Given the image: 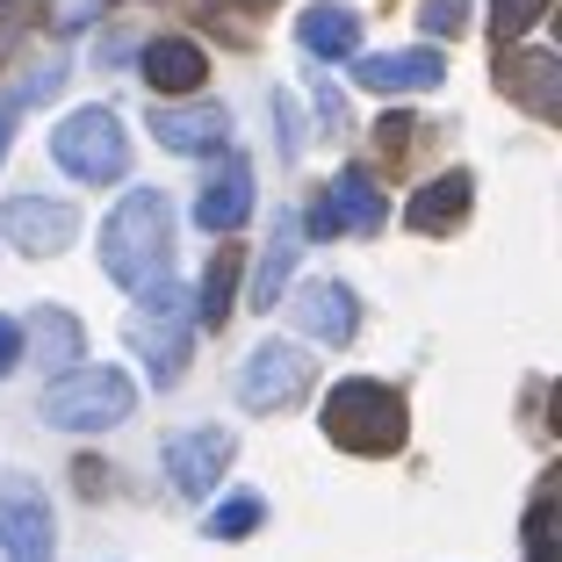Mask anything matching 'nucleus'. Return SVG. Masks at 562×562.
Masks as SVG:
<instances>
[{"label": "nucleus", "instance_id": "1", "mask_svg": "<svg viewBox=\"0 0 562 562\" xmlns=\"http://www.w3.org/2000/svg\"><path fill=\"white\" fill-rule=\"evenodd\" d=\"M166 260H173V210H166L159 188H137L101 224V274L116 289H145V281L166 274Z\"/></svg>", "mask_w": 562, "mask_h": 562}, {"label": "nucleus", "instance_id": "2", "mask_svg": "<svg viewBox=\"0 0 562 562\" xmlns=\"http://www.w3.org/2000/svg\"><path fill=\"white\" fill-rule=\"evenodd\" d=\"M123 339H131V353L159 382H181L188 339H195V296H188L181 281H166V274L145 281V289H137V311L123 317Z\"/></svg>", "mask_w": 562, "mask_h": 562}, {"label": "nucleus", "instance_id": "3", "mask_svg": "<svg viewBox=\"0 0 562 562\" xmlns=\"http://www.w3.org/2000/svg\"><path fill=\"white\" fill-rule=\"evenodd\" d=\"M404 432H412V412L390 382H331L325 397V440L347 447V454H397Z\"/></svg>", "mask_w": 562, "mask_h": 562}, {"label": "nucleus", "instance_id": "4", "mask_svg": "<svg viewBox=\"0 0 562 562\" xmlns=\"http://www.w3.org/2000/svg\"><path fill=\"white\" fill-rule=\"evenodd\" d=\"M137 404L131 375H116V368H80L72 361L66 375L44 390V418L50 426H66V432H101V426H123Z\"/></svg>", "mask_w": 562, "mask_h": 562}, {"label": "nucleus", "instance_id": "5", "mask_svg": "<svg viewBox=\"0 0 562 562\" xmlns=\"http://www.w3.org/2000/svg\"><path fill=\"white\" fill-rule=\"evenodd\" d=\"M50 159L66 166L72 181L101 188V181H123L131 173V137H123V123L109 109H80V116H66L50 131Z\"/></svg>", "mask_w": 562, "mask_h": 562}, {"label": "nucleus", "instance_id": "6", "mask_svg": "<svg viewBox=\"0 0 562 562\" xmlns=\"http://www.w3.org/2000/svg\"><path fill=\"white\" fill-rule=\"evenodd\" d=\"M311 353L289 347V339H260V347L246 353V368H238V404L246 412H296L303 397H311Z\"/></svg>", "mask_w": 562, "mask_h": 562}, {"label": "nucleus", "instance_id": "7", "mask_svg": "<svg viewBox=\"0 0 562 562\" xmlns=\"http://www.w3.org/2000/svg\"><path fill=\"white\" fill-rule=\"evenodd\" d=\"M0 232H8V246L30 252V260H50V252H66L72 238H80V210L58 195H15L8 210H0Z\"/></svg>", "mask_w": 562, "mask_h": 562}, {"label": "nucleus", "instance_id": "8", "mask_svg": "<svg viewBox=\"0 0 562 562\" xmlns=\"http://www.w3.org/2000/svg\"><path fill=\"white\" fill-rule=\"evenodd\" d=\"M497 87L527 109V116L555 123L562 116V58L555 50H519V44H497Z\"/></svg>", "mask_w": 562, "mask_h": 562}, {"label": "nucleus", "instance_id": "9", "mask_svg": "<svg viewBox=\"0 0 562 562\" xmlns=\"http://www.w3.org/2000/svg\"><path fill=\"white\" fill-rule=\"evenodd\" d=\"M232 454H238V440L224 426H195V432H181V440H166V476H173L181 497H210L216 476L232 469Z\"/></svg>", "mask_w": 562, "mask_h": 562}, {"label": "nucleus", "instance_id": "10", "mask_svg": "<svg viewBox=\"0 0 562 562\" xmlns=\"http://www.w3.org/2000/svg\"><path fill=\"white\" fill-rule=\"evenodd\" d=\"M289 325L325 339V347H353V331H361V303H353L347 281H303L296 296H289Z\"/></svg>", "mask_w": 562, "mask_h": 562}, {"label": "nucleus", "instance_id": "11", "mask_svg": "<svg viewBox=\"0 0 562 562\" xmlns=\"http://www.w3.org/2000/svg\"><path fill=\"white\" fill-rule=\"evenodd\" d=\"M246 216H252V159L246 151H224V166H216L210 181H202V195H195V224L210 238H232Z\"/></svg>", "mask_w": 562, "mask_h": 562}, {"label": "nucleus", "instance_id": "12", "mask_svg": "<svg viewBox=\"0 0 562 562\" xmlns=\"http://www.w3.org/2000/svg\"><path fill=\"white\" fill-rule=\"evenodd\" d=\"M0 548L8 562H50V505L36 483H0Z\"/></svg>", "mask_w": 562, "mask_h": 562}, {"label": "nucleus", "instance_id": "13", "mask_svg": "<svg viewBox=\"0 0 562 562\" xmlns=\"http://www.w3.org/2000/svg\"><path fill=\"white\" fill-rule=\"evenodd\" d=\"M440 80H447V58L432 44H418V50H382V58H361V66H353V87H368V94H382V101L426 94V87H440Z\"/></svg>", "mask_w": 562, "mask_h": 562}, {"label": "nucleus", "instance_id": "14", "mask_svg": "<svg viewBox=\"0 0 562 562\" xmlns=\"http://www.w3.org/2000/svg\"><path fill=\"white\" fill-rule=\"evenodd\" d=\"M469 202H476V181L454 166V173L426 181L412 202H404V224H412L418 238H447V232H462V224H469Z\"/></svg>", "mask_w": 562, "mask_h": 562}, {"label": "nucleus", "instance_id": "15", "mask_svg": "<svg viewBox=\"0 0 562 562\" xmlns=\"http://www.w3.org/2000/svg\"><path fill=\"white\" fill-rule=\"evenodd\" d=\"M151 137H159L166 151L202 159V151H216L232 137V116H224V109H159V101H151Z\"/></svg>", "mask_w": 562, "mask_h": 562}, {"label": "nucleus", "instance_id": "16", "mask_svg": "<svg viewBox=\"0 0 562 562\" xmlns=\"http://www.w3.org/2000/svg\"><path fill=\"white\" fill-rule=\"evenodd\" d=\"M145 80L159 87V94H195V87L210 80V58H202V44H188V36H151L145 44Z\"/></svg>", "mask_w": 562, "mask_h": 562}, {"label": "nucleus", "instance_id": "17", "mask_svg": "<svg viewBox=\"0 0 562 562\" xmlns=\"http://www.w3.org/2000/svg\"><path fill=\"white\" fill-rule=\"evenodd\" d=\"M331 210H339V224H347V232H382V224H390V202H382V188L368 181V166H347V173H331Z\"/></svg>", "mask_w": 562, "mask_h": 562}, {"label": "nucleus", "instance_id": "18", "mask_svg": "<svg viewBox=\"0 0 562 562\" xmlns=\"http://www.w3.org/2000/svg\"><path fill=\"white\" fill-rule=\"evenodd\" d=\"M238 274H246V252H238V246H216V260L202 267L195 325H210V331H224V325H232V303H238Z\"/></svg>", "mask_w": 562, "mask_h": 562}, {"label": "nucleus", "instance_id": "19", "mask_svg": "<svg viewBox=\"0 0 562 562\" xmlns=\"http://www.w3.org/2000/svg\"><path fill=\"white\" fill-rule=\"evenodd\" d=\"M296 36H303L311 58H353V50H361V15L339 8V0H325V8H311V15L296 22Z\"/></svg>", "mask_w": 562, "mask_h": 562}, {"label": "nucleus", "instance_id": "20", "mask_svg": "<svg viewBox=\"0 0 562 562\" xmlns=\"http://www.w3.org/2000/svg\"><path fill=\"white\" fill-rule=\"evenodd\" d=\"M289 274H296V224L281 216L274 238H267V252H260V281H252V303H260V311H274V296L289 289Z\"/></svg>", "mask_w": 562, "mask_h": 562}, {"label": "nucleus", "instance_id": "21", "mask_svg": "<svg viewBox=\"0 0 562 562\" xmlns=\"http://www.w3.org/2000/svg\"><path fill=\"white\" fill-rule=\"evenodd\" d=\"M36 361H44V375H66L80 361V317L72 311H36Z\"/></svg>", "mask_w": 562, "mask_h": 562}, {"label": "nucleus", "instance_id": "22", "mask_svg": "<svg viewBox=\"0 0 562 562\" xmlns=\"http://www.w3.org/2000/svg\"><path fill=\"white\" fill-rule=\"evenodd\" d=\"M58 87H66V58H44V72H30V80H22L15 94L0 101V159H8V137H15L22 109H36V101H50Z\"/></svg>", "mask_w": 562, "mask_h": 562}, {"label": "nucleus", "instance_id": "23", "mask_svg": "<svg viewBox=\"0 0 562 562\" xmlns=\"http://www.w3.org/2000/svg\"><path fill=\"white\" fill-rule=\"evenodd\" d=\"M260 519H267L260 497H224V505L210 513V541H246V533L260 527Z\"/></svg>", "mask_w": 562, "mask_h": 562}, {"label": "nucleus", "instance_id": "24", "mask_svg": "<svg viewBox=\"0 0 562 562\" xmlns=\"http://www.w3.org/2000/svg\"><path fill=\"white\" fill-rule=\"evenodd\" d=\"M541 15H548V0H491V36L497 44H519Z\"/></svg>", "mask_w": 562, "mask_h": 562}, {"label": "nucleus", "instance_id": "25", "mask_svg": "<svg viewBox=\"0 0 562 562\" xmlns=\"http://www.w3.org/2000/svg\"><path fill=\"white\" fill-rule=\"evenodd\" d=\"M44 22V0H0V66H8V50Z\"/></svg>", "mask_w": 562, "mask_h": 562}, {"label": "nucleus", "instance_id": "26", "mask_svg": "<svg viewBox=\"0 0 562 562\" xmlns=\"http://www.w3.org/2000/svg\"><path fill=\"white\" fill-rule=\"evenodd\" d=\"M375 159L382 166H404V159H412V116H382L375 123Z\"/></svg>", "mask_w": 562, "mask_h": 562}, {"label": "nucleus", "instance_id": "27", "mask_svg": "<svg viewBox=\"0 0 562 562\" xmlns=\"http://www.w3.org/2000/svg\"><path fill=\"white\" fill-rule=\"evenodd\" d=\"M527 548H555V476H541V497L527 513Z\"/></svg>", "mask_w": 562, "mask_h": 562}, {"label": "nucleus", "instance_id": "28", "mask_svg": "<svg viewBox=\"0 0 562 562\" xmlns=\"http://www.w3.org/2000/svg\"><path fill=\"white\" fill-rule=\"evenodd\" d=\"M469 22V0H426V30L432 36H454Z\"/></svg>", "mask_w": 562, "mask_h": 562}, {"label": "nucleus", "instance_id": "29", "mask_svg": "<svg viewBox=\"0 0 562 562\" xmlns=\"http://www.w3.org/2000/svg\"><path fill=\"white\" fill-rule=\"evenodd\" d=\"M303 232H311V238H339V232H347V224H339V210H331V195H317V202H311Z\"/></svg>", "mask_w": 562, "mask_h": 562}, {"label": "nucleus", "instance_id": "30", "mask_svg": "<svg viewBox=\"0 0 562 562\" xmlns=\"http://www.w3.org/2000/svg\"><path fill=\"white\" fill-rule=\"evenodd\" d=\"M15 361H22V325H15V317H0V375H8Z\"/></svg>", "mask_w": 562, "mask_h": 562}, {"label": "nucleus", "instance_id": "31", "mask_svg": "<svg viewBox=\"0 0 562 562\" xmlns=\"http://www.w3.org/2000/svg\"><path fill=\"white\" fill-rule=\"evenodd\" d=\"M527 562H562V548H527Z\"/></svg>", "mask_w": 562, "mask_h": 562}, {"label": "nucleus", "instance_id": "32", "mask_svg": "<svg viewBox=\"0 0 562 562\" xmlns=\"http://www.w3.org/2000/svg\"><path fill=\"white\" fill-rule=\"evenodd\" d=\"M210 8H267V0H210Z\"/></svg>", "mask_w": 562, "mask_h": 562}]
</instances>
